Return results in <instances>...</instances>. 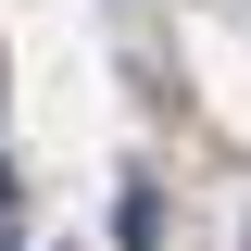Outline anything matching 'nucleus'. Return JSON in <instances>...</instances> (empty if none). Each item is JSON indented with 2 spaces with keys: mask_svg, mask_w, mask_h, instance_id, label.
<instances>
[{
  "mask_svg": "<svg viewBox=\"0 0 251 251\" xmlns=\"http://www.w3.org/2000/svg\"><path fill=\"white\" fill-rule=\"evenodd\" d=\"M113 239H126V251H151V239H163V201H151V188H126V201H113Z\"/></svg>",
  "mask_w": 251,
  "mask_h": 251,
  "instance_id": "f257e3e1",
  "label": "nucleus"
}]
</instances>
